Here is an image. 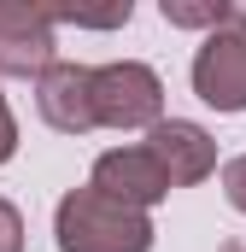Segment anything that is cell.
Wrapping results in <instances>:
<instances>
[{
	"instance_id": "30bf717a",
	"label": "cell",
	"mask_w": 246,
	"mask_h": 252,
	"mask_svg": "<svg viewBox=\"0 0 246 252\" xmlns=\"http://www.w3.org/2000/svg\"><path fill=\"white\" fill-rule=\"evenodd\" d=\"M223 193H229V205H235V211H246V153L223 164Z\"/></svg>"
},
{
	"instance_id": "8fae6325",
	"label": "cell",
	"mask_w": 246,
	"mask_h": 252,
	"mask_svg": "<svg viewBox=\"0 0 246 252\" xmlns=\"http://www.w3.org/2000/svg\"><path fill=\"white\" fill-rule=\"evenodd\" d=\"M18 153V124H12V106H6V94H0V164Z\"/></svg>"
},
{
	"instance_id": "3957f363",
	"label": "cell",
	"mask_w": 246,
	"mask_h": 252,
	"mask_svg": "<svg viewBox=\"0 0 246 252\" xmlns=\"http://www.w3.org/2000/svg\"><path fill=\"white\" fill-rule=\"evenodd\" d=\"M193 94L217 112H246V12H229L193 53Z\"/></svg>"
},
{
	"instance_id": "5b68a950",
	"label": "cell",
	"mask_w": 246,
	"mask_h": 252,
	"mask_svg": "<svg viewBox=\"0 0 246 252\" xmlns=\"http://www.w3.org/2000/svg\"><path fill=\"white\" fill-rule=\"evenodd\" d=\"M88 188L118 199V205H129V211H147V205H158L170 193V176L158 170V158L147 147H118V153H100L94 158V182Z\"/></svg>"
},
{
	"instance_id": "7c38bea8",
	"label": "cell",
	"mask_w": 246,
	"mask_h": 252,
	"mask_svg": "<svg viewBox=\"0 0 246 252\" xmlns=\"http://www.w3.org/2000/svg\"><path fill=\"white\" fill-rule=\"evenodd\" d=\"M223 252H246V247H241V241H229V247H223Z\"/></svg>"
},
{
	"instance_id": "6da1fadb",
	"label": "cell",
	"mask_w": 246,
	"mask_h": 252,
	"mask_svg": "<svg viewBox=\"0 0 246 252\" xmlns=\"http://www.w3.org/2000/svg\"><path fill=\"white\" fill-rule=\"evenodd\" d=\"M59 252H153V217L94 188H70L53 211Z\"/></svg>"
},
{
	"instance_id": "8992f818",
	"label": "cell",
	"mask_w": 246,
	"mask_h": 252,
	"mask_svg": "<svg viewBox=\"0 0 246 252\" xmlns=\"http://www.w3.org/2000/svg\"><path fill=\"white\" fill-rule=\"evenodd\" d=\"M147 153L158 158V170L170 176V188H193L217 170V141L187 118H158L147 129Z\"/></svg>"
},
{
	"instance_id": "7a4b0ae2",
	"label": "cell",
	"mask_w": 246,
	"mask_h": 252,
	"mask_svg": "<svg viewBox=\"0 0 246 252\" xmlns=\"http://www.w3.org/2000/svg\"><path fill=\"white\" fill-rule=\"evenodd\" d=\"M164 118V82L141 59H118L94 70V124L106 129H153Z\"/></svg>"
},
{
	"instance_id": "ba28073f",
	"label": "cell",
	"mask_w": 246,
	"mask_h": 252,
	"mask_svg": "<svg viewBox=\"0 0 246 252\" xmlns=\"http://www.w3.org/2000/svg\"><path fill=\"white\" fill-rule=\"evenodd\" d=\"M235 6L229 0H164V24L176 30H217Z\"/></svg>"
},
{
	"instance_id": "277c9868",
	"label": "cell",
	"mask_w": 246,
	"mask_h": 252,
	"mask_svg": "<svg viewBox=\"0 0 246 252\" xmlns=\"http://www.w3.org/2000/svg\"><path fill=\"white\" fill-rule=\"evenodd\" d=\"M53 24L41 0H0V76H41L53 64Z\"/></svg>"
},
{
	"instance_id": "52a82bcc",
	"label": "cell",
	"mask_w": 246,
	"mask_h": 252,
	"mask_svg": "<svg viewBox=\"0 0 246 252\" xmlns=\"http://www.w3.org/2000/svg\"><path fill=\"white\" fill-rule=\"evenodd\" d=\"M35 106H41V118L59 129V135H88V129H100L94 124V70H88V64L53 59L35 76Z\"/></svg>"
},
{
	"instance_id": "9c48e42d",
	"label": "cell",
	"mask_w": 246,
	"mask_h": 252,
	"mask_svg": "<svg viewBox=\"0 0 246 252\" xmlns=\"http://www.w3.org/2000/svg\"><path fill=\"white\" fill-rule=\"evenodd\" d=\"M0 252H24V217L12 199H0Z\"/></svg>"
}]
</instances>
